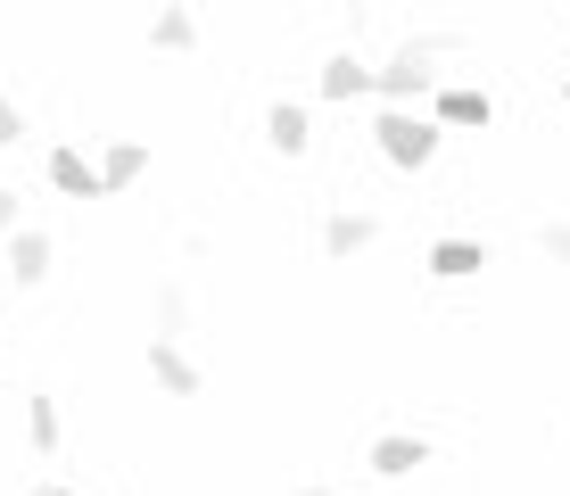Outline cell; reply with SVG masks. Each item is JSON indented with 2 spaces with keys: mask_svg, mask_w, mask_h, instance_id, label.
<instances>
[{
  "mask_svg": "<svg viewBox=\"0 0 570 496\" xmlns=\"http://www.w3.org/2000/svg\"><path fill=\"white\" fill-rule=\"evenodd\" d=\"M455 42H463V33H422V42H405V50L389 58L381 75H372V91H381L389 108H405V99H422V91H430V75H439V67H430V58H439V50H455Z\"/></svg>",
  "mask_w": 570,
  "mask_h": 496,
  "instance_id": "1",
  "label": "cell"
},
{
  "mask_svg": "<svg viewBox=\"0 0 570 496\" xmlns=\"http://www.w3.org/2000/svg\"><path fill=\"white\" fill-rule=\"evenodd\" d=\"M381 157L389 166H405V174H422L430 157H439V125H430V116H414V108H381Z\"/></svg>",
  "mask_w": 570,
  "mask_h": 496,
  "instance_id": "2",
  "label": "cell"
},
{
  "mask_svg": "<svg viewBox=\"0 0 570 496\" xmlns=\"http://www.w3.org/2000/svg\"><path fill=\"white\" fill-rule=\"evenodd\" d=\"M381 480H405V471H422L430 464V439H414V430H389V439H372V455H364Z\"/></svg>",
  "mask_w": 570,
  "mask_h": 496,
  "instance_id": "3",
  "label": "cell"
},
{
  "mask_svg": "<svg viewBox=\"0 0 570 496\" xmlns=\"http://www.w3.org/2000/svg\"><path fill=\"white\" fill-rule=\"evenodd\" d=\"M381 241V215H364V207H340V215H323V256H356Z\"/></svg>",
  "mask_w": 570,
  "mask_h": 496,
  "instance_id": "4",
  "label": "cell"
},
{
  "mask_svg": "<svg viewBox=\"0 0 570 496\" xmlns=\"http://www.w3.org/2000/svg\"><path fill=\"white\" fill-rule=\"evenodd\" d=\"M314 84H323V99H364V91H372V67H364L356 50H331Z\"/></svg>",
  "mask_w": 570,
  "mask_h": 496,
  "instance_id": "5",
  "label": "cell"
},
{
  "mask_svg": "<svg viewBox=\"0 0 570 496\" xmlns=\"http://www.w3.org/2000/svg\"><path fill=\"white\" fill-rule=\"evenodd\" d=\"M9 273H17V290H33V282H50V232H17L9 241Z\"/></svg>",
  "mask_w": 570,
  "mask_h": 496,
  "instance_id": "6",
  "label": "cell"
},
{
  "mask_svg": "<svg viewBox=\"0 0 570 496\" xmlns=\"http://www.w3.org/2000/svg\"><path fill=\"white\" fill-rule=\"evenodd\" d=\"M50 183L67 191V198H108L100 191V166H91L83 149H50Z\"/></svg>",
  "mask_w": 570,
  "mask_h": 496,
  "instance_id": "7",
  "label": "cell"
},
{
  "mask_svg": "<svg viewBox=\"0 0 570 496\" xmlns=\"http://www.w3.org/2000/svg\"><path fill=\"white\" fill-rule=\"evenodd\" d=\"M141 174H149V149L141 142H108L100 149V191H132Z\"/></svg>",
  "mask_w": 570,
  "mask_h": 496,
  "instance_id": "8",
  "label": "cell"
},
{
  "mask_svg": "<svg viewBox=\"0 0 570 496\" xmlns=\"http://www.w3.org/2000/svg\"><path fill=\"white\" fill-rule=\"evenodd\" d=\"M265 142L282 149V157H298V149L314 142V133H306V108H298V99H273V108H265Z\"/></svg>",
  "mask_w": 570,
  "mask_h": 496,
  "instance_id": "9",
  "label": "cell"
},
{
  "mask_svg": "<svg viewBox=\"0 0 570 496\" xmlns=\"http://www.w3.org/2000/svg\"><path fill=\"white\" fill-rule=\"evenodd\" d=\"M149 372H157V381H166L174 397H199V364H190V356L174 348V340H149Z\"/></svg>",
  "mask_w": 570,
  "mask_h": 496,
  "instance_id": "10",
  "label": "cell"
},
{
  "mask_svg": "<svg viewBox=\"0 0 570 496\" xmlns=\"http://www.w3.org/2000/svg\"><path fill=\"white\" fill-rule=\"evenodd\" d=\"M422 265L439 273V282H471V273L488 265V249H480V241H439V249L422 256Z\"/></svg>",
  "mask_w": 570,
  "mask_h": 496,
  "instance_id": "11",
  "label": "cell"
},
{
  "mask_svg": "<svg viewBox=\"0 0 570 496\" xmlns=\"http://www.w3.org/2000/svg\"><path fill=\"white\" fill-rule=\"evenodd\" d=\"M430 125H488V91H439L430 99Z\"/></svg>",
  "mask_w": 570,
  "mask_h": 496,
  "instance_id": "12",
  "label": "cell"
},
{
  "mask_svg": "<svg viewBox=\"0 0 570 496\" xmlns=\"http://www.w3.org/2000/svg\"><path fill=\"white\" fill-rule=\"evenodd\" d=\"M149 42H157V50H190V42H199V17H190V9H166V17L149 26Z\"/></svg>",
  "mask_w": 570,
  "mask_h": 496,
  "instance_id": "13",
  "label": "cell"
},
{
  "mask_svg": "<svg viewBox=\"0 0 570 496\" xmlns=\"http://www.w3.org/2000/svg\"><path fill=\"white\" fill-rule=\"evenodd\" d=\"M183 323H190V290L183 282H157V340H174Z\"/></svg>",
  "mask_w": 570,
  "mask_h": 496,
  "instance_id": "14",
  "label": "cell"
},
{
  "mask_svg": "<svg viewBox=\"0 0 570 496\" xmlns=\"http://www.w3.org/2000/svg\"><path fill=\"white\" fill-rule=\"evenodd\" d=\"M26 430H33L42 455H58V406H50V397H26Z\"/></svg>",
  "mask_w": 570,
  "mask_h": 496,
  "instance_id": "15",
  "label": "cell"
},
{
  "mask_svg": "<svg viewBox=\"0 0 570 496\" xmlns=\"http://www.w3.org/2000/svg\"><path fill=\"white\" fill-rule=\"evenodd\" d=\"M9 142H26V108H17V99L0 91V149H9Z\"/></svg>",
  "mask_w": 570,
  "mask_h": 496,
  "instance_id": "16",
  "label": "cell"
},
{
  "mask_svg": "<svg viewBox=\"0 0 570 496\" xmlns=\"http://www.w3.org/2000/svg\"><path fill=\"white\" fill-rule=\"evenodd\" d=\"M538 249L554 256V265H570V224H546V232H538Z\"/></svg>",
  "mask_w": 570,
  "mask_h": 496,
  "instance_id": "17",
  "label": "cell"
},
{
  "mask_svg": "<svg viewBox=\"0 0 570 496\" xmlns=\"http://www.w3.org/2000/svg\"><path fill=\"white\" fill-rule=\"evenodd\" d=\"M26 232V207H17V191H0V241H17Z\"/></svg>",
  "mask_w": 570,
  "mask_h": 496,
  "instance_id": "18",
  "label": "cell"
},
{
  "mask_svg": "<svg viewBox=\"0 0 570 496\" xmlns=\"http://www.w3.org/2000/svg\"><path fill=\"white\" fill-rule=\"evenodd\" d=\"M298 496H331V488H298Z\"/></svg>",
  "mask_w": 570,
  "mask_h": 496,
  "instance_id": "19",
  "label": "cell"
},
{
  "mask_svg": "<svg viewBox=\"0 0 570 496\" xmlns=\"http://www.w3.org/2000/svg\"><path fill=\"white\" fill-rule=\"evenodd\" d=\"M26 496H50V488H26Z\"/></svg>",
  "mask_w": 570,
  "mask_h": 496,
  "instance_id": "20",
  "label": "cell"
},
{
  "mask_svg": "<svg viewBox=\"0 0 570 496\" xmlns=\"http://www.w3.org/2000/svg\"><path fill=\"white\" fill-rule=\"evenodd\" d=\"M50 496H75V488H50Z\"/></svg>",
  "mask_w": 570,
  "mask_h": 496,
  "instance_id": "21",
  "label": "cell"
},
{
  "mask_svg": "<svg viewBox=\"0 0 570 496\" xmlns=\"http://www.w3.org/2000/svg\"><path fill=\"white\" fill-rule=\"evenodd\" d=\"M562 91H570V84H562Z\"/></svg>",
  "mask_w": 570,
  "mask_h": 496,
  "instance_id": "22",
  "label": "cell"
}]
</instances>
